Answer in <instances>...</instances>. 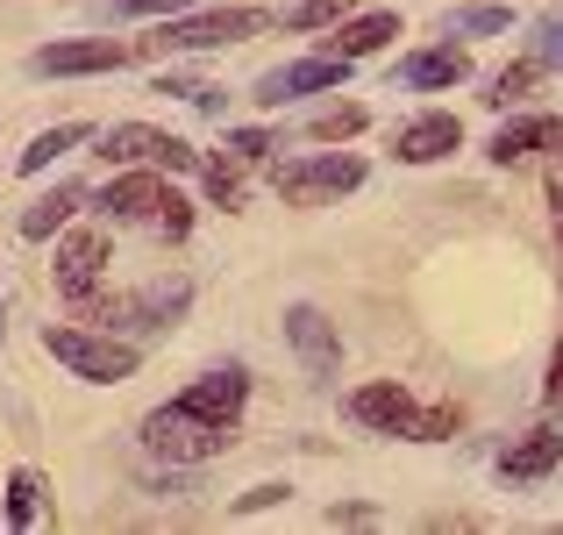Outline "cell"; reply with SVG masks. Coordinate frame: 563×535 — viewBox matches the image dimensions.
I'll list each match as a JSON object with an SVG mask.
<instances>
[{"mask_svg": "<svg viewBox=\"0 0 563 535\" xmlns=\"http://www.w3.org/2000/svg\"><path fill=\"white\" fill-rule=\"evenodd\" d=\"M43 350L86 385H114L143 364V350L122 343V336H108V329H43Z\"/></svg>", "mask_w": 563, "mask_h": 535, "instance_id": "cell-5", "label": "cell"}, {"mask_svg": "<svg viewBox=\"0 0 563 535\" xmlns=\"http://www.w3.org/2000/svg\"><path fill=\"white\" fill-rule=\"evenodd\" d=\"M136 57V43H108V36H71V43H51V51L29 57L36 79H79V72H114Z\"/></svg>", "mask_w": 563, "mask_h": 535, "instance_id": "cell-12", "label": "cell"}, {"mask_svg": "<svg viewBox=\"0 0 563 535\" xmlns=\"http://www.w3.org/2000/svg\"><path fill=\"white\" fill-rule=\"evenodd\" d=\"M542 400H556V407H563V343H556V357H550V379H542Z\"/></svg>", "mask_w": 563, "mask_h": 535, "instance_id": "cell-33", "label": "cell"}, {"mask_svg": "<svg viewBox=\"0 0 563 535\" xmlns=\"http://www.w3.org/2000/svg\"><path fill=\"white\" fill-rule=\"evenodd\" d=\"M528 43H536V57H542L550 72H563V8L536 14V36H528Z\"/></svg>", "mask_w": 563, "mask_h": 535, "instance_id": "cell-28", "label": "cell"}, {"mask_svg": "<svg viewBox=\"0 0 563 535\" xmlns=\"http://www.w3.org/2000/svg\"><path fill=\"white\" fill-rule=\"evenodd\" d=\"M542 72H550V65H542V57H536V51H528V57H514V65H507V72H493V86H485V100H493V108H507V100H521V94H528V86H536V79H542Z\"/></svg>", "mask_w": 563, "mask_h": 535, "instance_id": "cell-24", "label": "cell"}, {"mask_svg": "<svg viewBox=\"0 0 563 535\" xmlns=\"http://www.w3.org/2000/svg\"><path fill=\"white\" fill-rule=\"evenodd\" d=\"M464 151V122L456 114H413V122L393 129V157L399 165H435V157Z\"/></svg>", "mask_w": 563, "mask_h": 535, "instance_id": "cell-13", "label": "cell"}, {"mask_svg": "<svg viewBox=\"0 0 563 535\" xmlns=\"http://www.w3.org/2000/svg\"><path fill=\"white\" fill-rule=\"evenodd\" d=\"M235 165H243V157H207V165H200V178H207V200H214V207H243V172H235Z\"/></svg>", "mask_w": 563, "mask_h": 535, "instance_id": "cell-25", "label": "cell"}, {"mask_svg": "<svg viewBox=\"0 0 563 535\" xmlns=\"http://www.w3.org/2000/svg\"><path fill=\"white\" fill-rule=\"evenodd\" d=\"M186 301H192V286L172 279V286H151V293H108V301H79V307L100 329H172L186 315Z\"/></svg>", "mask_w": 563, "mask_h": 535, "instance_id": "cell-8", "label": "cell"}, {"mask_svg": "<svg viewBox=\"0 0 563 535\" xmlns=\"http://www.w3.org/2000/svg\"><path fill=\"white\" fill-rule=\"evenodd\" d=\"M350 422L378 428V436H407V443H450L456 428H464V414L456 407H421L407 385L378 379V385H357V393H350Z\"/></svg>", "mask_w": 563, "mask_h": 535, "instance_id": "cell-2", "label": "cell"}, {"mask_svg": "<svg viewBox=\"0 0 563 535\" xmlns=\"http://www.w3.org/2000/svg\"><path fill=\"white\" fill-rule=\"evenodd\" d=\"M286 500V485H250L243 500H235V514H257V507H278Z\"/></svg>", "mask_w": 563, "mask_h": 535, "instance_id": "cell-31", "label": "cell"}, {"mask_svg": "<svg viewBox=\"0 0 563 535\" xmlns=\"http://www.w3.org/2000/svg\"><path fill=\"white\" fill-rule=\"evenodd\" d=\"M100 157H108V165H151V172H200L207 165L186 137L151 129V122H114V129H100Z\"/></svg>", "mask_w": 563, "mask_h": 535, "instance_id": "cell-7", "label": "cell"}, {"mask_svg": "<svg viewBox=\"0 0 563 535\" xmlns=\"http://www.w3.org/2000/svg\"><path fill=\"white\" fill-rule=\"evenodd\" d=\"M114 14H179V8H192V0H108Z\"/></svg>", "mask_w": 563, "mask_h": 535, "instance_id": "cell-30", "label": "cell"}, {"mask_svg": "<svg viewBox=\"0 0 563 535\" xmlns=\"http://www.w3.org/2000/svg\"><path fill=\"white\" fill-rule=\"evenodd\" d=\"M350 65L357 57H335V51H321V57H292V65H272L257 86H250V100H264V108H286V100H300V94H335V86L350 79Z\"/></svg>", "mask_w": 563, "mask_h": 535, "instance_id": "cell-9", "label": "cell"}, {"mask_svg": "<svg viewBox=\"0 0 563 535\" xmlns=\"http://www.w3.org/2000/svg\"><path fill=\"white\" fill-rule=\"evenodd\" d=\"M399 86H413V94H442V86H464L471 79V51L464 43H435V51H413L393 65Z\"/></svg>", "mask_w": 563, "mask_h": 535, "instance_id": "cell-14", "label": "cell"}, {"mask_svg": "<svg viewBox=\"0 0 563 535\" xmlns=\"http://www.w3.org/2000/svg\"><path fill=\"white\" fill-rule=\"evenodd\" d=\"M286 343H292V357H300V371L314 385L335 379V357H343V343H335V321L321 315L314 301H292L286 307Z\"/></svg>", "mask_w": 563, "mask_h": 535, "instance_id": "cell-11", "label": "cell"}, {"mask_svg": "<svg viewBox=\"0 0 563 535\" xmlns=\"http://www.w3.org/2000/svg\"><path fill=\"white\" fill-rule=\"evenodd\" d=\"M272 186H278V200H286V207H335L343 193L364 186V157L321 151V157H300V165H278Z\"/></svg>", "mask_w": 563, "mask_h": 535, "instance_id": "cell-6", "label": "cell"}, {"mask_svg": "<svg viewBox=\"0 0 563 535\" xmlns=\"http://www.w3.org/2000/svg\"><path fill=\"white\" fill-rule=\"evenodd\" d=\"M393 36H399V14H393V8H378V14H343V22L329 29V51H335V57H372V51H385Z\"/></svg>", "mask_w": 563, "mask_h": 535, "instance_id": "cell-18", "label": "cell"}, {"mask_svg": "<svg viewBox=\"0 0 563 535\" xmlns=\"http://www.w3.org/2000/svg\"><path fill=\"white\" fill-rule=\"evenodd\" d=\"M79 207H86V186H71V178H65V186H51L43 200H29L22 236H29V243H43V236H51V229H65V221L79 215Z\"/></svg>", "mask_w": 563, "mask_h": 535, "instance_id": "cell-19", "label": "cell"}, {"mask_svg": "<svg viewBox=\"0 0 563 535\" xmlns=\"http://www.w3.org/2000/svg\"><path fill=\"white\" fill-rule=\"evenodd\" d=\"M550 207H556V243H563V172L550 178Z\"/></svg>", "mask_w": 563, "mask_h": 535, "instance_id": "cell-34", "label": "cell"}, {"mask_svg": "<svg viewBox=\"0 0 563 535\" xmlns=\"http://www.w3.org/2000/svg\"><path fill=\"white\" fill-rule=\"evenodd\" d=\"M43 514H51V485H43V471L14 465L8 471V528H36Z\"/></svg>", "mask_w": 563, "mask_h": 535, "instance_id": "cell-20", "label": "cell"}, {"mask_svg": "<svg viewBox=\"0 0 563 535\" xmlns=\"http://www.w3.org/2000/svg\"><path fill=\"white\" fill-rule=\"evenodd\" d=\"M272 143H278V137H272V129H229V151H235V157H243V165H257V157H264V151H272Z\"/></svg>", "mask_w": 563, "mask_h": 535, "instance_id": "cell-29", "label": "cell"}, {"mask_svg": "<svg viewBox=\"0 0 563 535\" xmlns=\"http://www.w3.org/2000/svg\"><path fill=\"white\" fill-rule=\"evenodd\" d=\"M350 14V0H292L286 8V29H335Z\"/></svg>", "mask_w": 563, "mask_h": 535, "instance_id": "cell-27", "label": "cell"}, {"mask_svg": "<svg viewBox=\"0 0 563 535\" xmlns=\"http://www.w3.org/2000/svg\"><path fill=\"white\" fill-rule=\"evenodd\" d=\"M243 400H250V379L229 364V371H207V379H192L186 393H179V407H192V414H207V422H229V428H235Z\"/></svg>", "mask_w": 563, "mask_h": 535, "instance_id": "cell-17", "label": "cell"}, {"mask_svg": "<svg viewBox=\"0 0 563 535\" xmlns=\"http://www.w3.org/2000/svg\"><path fill=\"white\" fill-rule=\"evenodd\" d=\"M364 122H372V114H364L357 100H335V108L307 114V137H314V143H350V137H357Z\"/></svg>", "mask_w": 563, "mask_h": 535, "instance_id": "cell-23", "label": "cell"}, {"mask_svg": "<svg viewBox=\"0 0 563 535\" xmlns=\"http://www.w3.org/2000/svg\"><path fill=\"white\" fill-rule=\"evenodd\" d=\"M364 522H378L372 507H329V528H364Z\"/></svg>", "mask_w": 563, "mask_h": 535, "instance_id": "cell-32", "label": "cell"}, {"mask_svg": "<svg viewBox=\"0 0 563 535\" xmlns=\"http://www.w3.org/2000/svg\"><path fill=\"white\" fill-rule=\"evenodd\" d=\"M235 443V428L229 422H207V414H192V407H151L143 414V450L151 457H165V465H207V457H221Z\"/></svg>", "mask_w": 563, "mask_h": 535, "instance_id": "cell-4", "label": "cell"}, {"mask_svg": "<svg viewBox=\"0 0 563 535\" xmlns=\"http://www.w3.org/2000/svg\"><path fill=\"white\" fill-rule=\"evenodd\" d=\"M100 207H108V221H129V229H151V236H179L192 229V200L179 186H172L165 172H151V165H136V172H122V178H108V193H100Z\"/></svg>", "mask_w": 563, "mask_h": 535, "instance_id": "cell-1", "label": "cell"}, {"mask_svg": "<svg viewBox=\"0 0 563 535\" xmlns=\"http://www.w3.org/2000/svg\"><path fill=\"white\" fill-rule=\"evenodd\" d=\"M264 29H278V14L272 8H207V14H186V22H157L151 36H136V57L143 51H229V43H250V36H264Z\"/></svg>", "mask_w": 563, "mask_h": 535, "instance_id": "cell-3", "label": "cell"}, {"mask_svg": "<svg viewBox=\"0 0 563 535\" xmlns=\"http://www.w3.org/2000/svg\"><path fill=\"white\" fill-rule=\"evenodd\" d=\"M556 465H563V428L542 422V428H528V436L499 457V479H507V485H536V479H550Z\"/></svg>", "mask_w": 563, "mask_h": 535, "instance_id": "cell-16", "label": "cell"}, {"mask_svg": "<svg viewBox=\"0 0 563 535\" xmlns=\"http://www.w3.org/2000/svg\"><path fill=\"white\" fill-rule=\"evenodd\" d=\"M79 143H93V129L86 122H57V129H43V137H29V151L14 157V172H51V157H65V151H79Z\"/></svg>", "mask_w": 563, "mask_h": 535, "instance_id": "cell-21", "label": "cell"}, {"mask_svg": "<svg viewBox=\"0 0 563 535\" xmlns=\"http://www.w3.org/2000/svg\"><path fill=\"white\" fill-rule=\"evenodd\" d=\"M51 264H57V293H65L71 307L93 301L100 279H108V229H71L65 243H57Z\"/></svg>", "mask_w": 563, "mask_h": 535, "instance_id": "cell-10", "label": "cell"}, {"mask_svg": "<svg viewBox=\"0 0 563 535\" xmlns=\"http://www.w3.org/2000/svg\"><path fill=\"white\" fill-rule=\"evenodd\" d=\"M514 8L499 0H471V8H442V36H507Z\"/></svg>", "mask_w": 563, "mask_h": 535, "instance_id": "cell-22", "label": "cell"}, {"mask_svg": "<svg viewBox=\"0 0 563 535\" xmlns=\"http://www.w3.org/2000/svg\"><path fill=\"white\" fill-rule=\"evenodd\" d=\"M157 94H179L186 108H200V114H221V86H207V79H179V72H165V79H157Z\"/></svg>", "mask_w": 563, "mask_h": 535, "instance_id": "cell-26", "label": "cell"}, {"mask_svg": "<svg viewBox=\"0 0 563 535\" xmlns=\"http://www.w3.org/2000/svg\"><path fill=\"white\" fill-rule=\"evenodd\" d=\"M536 151L563 157V114H521V122H507L493 143H485L493 165H521V157H536Z\"/></svg>", "mask_w": 563, "mask_h": 535, "instance_id": "cell-15", "label": "cell"}]
</instances>
